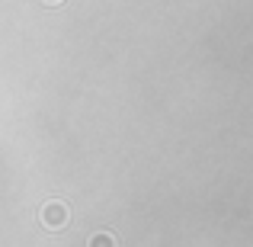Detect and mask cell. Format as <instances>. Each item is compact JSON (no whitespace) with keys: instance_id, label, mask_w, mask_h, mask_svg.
<instances>
[{"instance_id":"cell-3","label":"cell","mask_w":253,"mask_h":247,"mask_svg":"<svg viewBox=\"0 0 253 247\" xmlns=\"http://www.w3.org/2000/svg\"><path fill=\"white\" fill-rule=\"evenodd\" d=\"M48 3H58V0H48Z\"/></svg>"},{"instance_id":"cell-2","label":"cell","mask_w":253,"mask_h":247,"mask_svg":"<svg viewBox=\"0 0 253 247\" xmlns=\"http://www.w3.org/2000/svg\"><path fill=\"white\" fill-rule=\"evenodd\" d=\"M86 247H116V235H109V231H96V235L86 241Z\"/></svg>"},{"instance_id":"cell-1","label":"cell","mask_w":253,"mask_h":247,"mask_svg":"<svg viewBox=\"0 0 253 247\" xmlns=\"http://www.w3.org/2000/svg\"><path fill=\"white\" fill-rule=\"evenodd\" d=\"M68 218H71V209L64 202H58V199H51V202H45L42 209H39V222L51 231H61L64 225H68Z\"/></svg>"}]
</instances>
